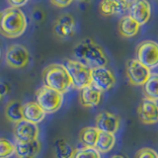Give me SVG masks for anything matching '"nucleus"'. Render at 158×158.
<instances>
[{
	"instance_id": "obj_30",
	"label": "nucleus",
	"mask_w": 158,
	"mask_h": 158,
	"mask_svg": "<svg viewBox=\"0 0 158 158\" xmlns=\"http://www.w3.org/2000/svg\"><path fill=\"white\" fill-rule=\"evenodd\" d=\"M8 2L10 3V5H11L12 7L20 8L24 6V5L28 2V0H8Z\"/></svg>"
},
{
	"instance_id": "obj_19",
	"label": "nucleus",
	"mask_w": 158,
	"mask_h": 158,
	"mask_svg": "<svg viewBox=\"0 0 158 158\" xmlns=\"http://www.w3.org/2000/svg\"><path fill=\"white\" fill-rule=\"evenodd\" d=\"M116 143V136L113 133H109L105 131H99V136L96 142L95 148L100 153L110 152Z\"/></svg>"
},
{
	"instance_id": "obj_33",
	"label": "nucleus",
	"mask_w": 158,
	"mask_h": 158,
	"mask_svg": "<svg viewBox=\"0 0 158 158\" xmlns=\"http://www.w3.org/2000/svg\"><path fill=\"white\" fill-rule=\"evenodd\" d=\"M110 158H125L123 155H118V154H116V155H113L111 156Z\"/></svg>"
},
{
	"instance_id": "obj_8",
	"label": "nucleus",
	"mask_w": 158,
	"mask_h": 158,
	"mask_svg": "<svg viewBox=\"0 0 158 158\" xmlns=\"http://www.w3.org/2000/svg\"><path fill=\"white\" fill-rule=\"evenodd\" d=\"M151 69L143 65L136 58L131 59L127 64L128 82L135 86H143L151 75Z\"/></svg>"
},
{
	"instance_id": "obj_5",
	"label": "nucleus",
	"mask_w": 158,
	"mask_h": 158,
	"mask_svg": "<svg viewBox=\"0 0 158 158\" xmlns=\"http://www.w3.org/2000/svg\"><path fill=\"white\" fill-rule=\"evenodd\" d=\"M36 102L46 114H53L61 108L63 94L44 85L36 93Z\"/></svg>"
},
{
	"instance_id": "obj_12",
	"label": "nucleus",
	"mask_w": 158,
	"mask_h": 158,
	"mask_svg": "<svg viewBox=\"0 0 158 158\" xmlns=\"http://www.w3.org/2000/svg\"><path fill=\"white\" fill-rule=\"evenodd\" d=\"M39 132V127L36 123H30L25 120L15 123L14 135L16 142H27L36 140L38 139Z\"/></svg>"
},
{
	"instance_id": "obj_7",
	"label": "nucleus",
	"mask_w": 158,
	"mask_h": 158,
	"mask_svg": "<svg viewBox=\"0 0 158 158\" xmlns=\"http://www.w3.org/2000/svg\"><path fill=\"white\" fill-rule=\"evenodd\" d=\"M5 61H6L7 65L11 68H24L30 62V52L22 44H11V46L8 47L6 51Z\"/></svg>"
},
{
	"instance_id": "obj_38",
	"label": "nucleus",
	"mask_w": 158,
	"mask_h": 158,
	"mask_svg": "<svg viewBox=\"0 0 158 158\" xmlns=\"http://www.w3.org/2000/svg\"><path fill=\"white\" fill-rule=\"evenodd\" d=\"M0 14H1V13H0Z\"/></svg>"
},
{
	"instance_id": "obj_9",
	"label": "nucleus",
	"mask_w": 158,
	"mask_h": 158,
	"mask_svg": "<svg viewBox=\"0 0 158 158\" xmlns=\"http://www.w3.org/2000/svg\"><path fill=\"white\" fill-rule=\"evenodd\" d=\"M116 83V77L113 71L107 66L92 68V84L99 91L106 92L114 87Z\"/></svg>"
},
{
	"instance_id": "obj_17",
	"label": "nucleus",
	"mask_w": 158,
	"mask_h": 158,
	"mask_svg": "<svg viewBox=\"0 0 158 158\" xmlns=\"http://www.w3.org/2000/svg\"><path fill=\"white\" fill-rule=\"evenodd\" d=\"M42 144L38 139L27 142H16V155L17 157L31 156L35 157L41 151Z\"/></svg>"
},
{
	"instance_id": "obj_37",
	"label": "nucleus",
	"mask_w": 158,
	"mask_h": 158,
	"mask_svg": "<svg viewBox=\"0 0 158 158\" xmlns=\"http://www.w3.org/2000/svg\"><path fill=\"white\" fill-rule=\"evenodd\" d=\"M0 56H1V51H0Z\"/></svg>"
},
{
	"instance_id": "obj_24",
	"label": "nucleus",
	"mask_w": 158,
	"mask_h": 158,
	"mask_svg": "<svg viewBox=\"0 0 158 158\" xmlns=\"http://www.w3.org/2000/svg\"><path fill=\"white\" fill-rule=\"evenodd\" d=\"M99 10L103 16H113V15L123 13L113 0H101L99 4Z\"/></svg>"
},
{
	"instance_id": "obj_6",
	"label": "nucleus",
	"mask_w": 158,
	"mask_h": 158,
	"mask_svg": "<svg viewBox=\"0 0 158 158\" xmlns=\"http://www.w3.org/2000/svg\"><path fill=\"white\" fill-rule=\"evenodd\" d=\"M136 59L149 69L158 67V43L147 40L138 44Z\"/></svg>"
},
{
	"instance_id": "obj_22",
	"label": "nucleus",
	"mask_w": 158,
	"mask_h": 158,
	"mask_svg": "<svg viewBox=\"0 0 158 158\" xmlns=\"http://www.w3.org/2000/svg\"><path fill=\"white\" fill-rule=\"evenodd\" d=\"M76 149L66 139H57L54 143L56 158H73Z\"/></svg>"
},
{
	"instance_id": "obj_23",
	"label": "nucleus",
	"mask_w": 158,
	"mask_h": 158,
	"mask_svg": "<svg viewBox=\"0 0 158 158\" xmlns=\"http://www.w3.org/2000/svg\"><path fill=\"white\" fill-rule=\"evenodd\" d=\"M143 93L148 100L158 101V73H152L143 85Z\"/></svg>"
},
{
	"instance_id": "obj_31",
	"label": "nucleus",
	"mask_w": 158,
	"mask_h": 158,
	"mask_svg": "<svg viewBox=\"0 0 158 158\" xmlns=\"http://www.w3.org/2000/svg\"><path fill=\"white\" fill-rule=\"evenodd\" d=\"M33 17H34V19H35V20H36V21L41 22L42 20L44 18V12L42 11L41 9H38V10H36V11L34 12Z\"/></svg>"
},
{
	"instance_id": "obj_26",
	"label": "nucleus",
	"mask_w": 158,
	"mask_h": 158,
	"mask_svg": "<svg viewBox=\"0 0 158 158\" xmlns=\"http://www.w3.org/2000/svg\"><path fill=\"white\" fill-rule=\"evenodd\" d=\"M73 158H101V153L95 147L82 146L76 149Z\"/></svg>"
},
{
	"instance_id": "obj_36",
	"label": "nucleus",
	"mask_w": 158,
	"mask_h": 158,
	"mask_svg": "<svg viewBox=\"0 0 158 158\" xmlns=\"http://www.w3.org/2000/svg\"><path fill=\"white\" fill-rule=\"evenodd\" d=\"M1 98H2V95H1V93H0V100H1Z\"/></svg>"
},
{
	"instance_id": "obj_1",
	"label": "nucleus",
	"mask_w": 158,
	"mask_h": 158,
	"mask_svg": "<svg viewBox=\"0 0 158 158\" xmlns=\"http://www.w3.org/2000/svg\"><path fill=\"white\" fill-rule=\"evenodd\" d=\"M73 56L76 60L91 68L106 66L108 63V57L104 49L92 39H84L75 44Z\"/></svg>"
},
{
	"instance_id": "obj_3",
	"label": "nucleus",
	"mask_w": 158,
	"mask_h": 158,
	"mask_svg": "<svg viewBox=\"0 0 158 158\" xmlns=\"http://www.w3.org/2000/svg\"><path fill=\"white\" fill-rule=\"evenodd\" d=\"M44 85L61 94L67 93L73 87L72 79L64 64H49L43 71Z\"/></svg>"
},
{
	"instance_id": "obj_13",
	"label": "nucleus",
	"mask_w": 158,
	"mask_h": 158,
	"mask_svg": "<svg viewBox=\"0 0 158 158\" xmlns=\"http://www.w3.org/2000/svg\"><path fill=\"white\" fill-rule=\"evenodd\" d=\"M139 120L145 125H154L158 123V104L155 101L144 98L137 108Z\"/></svg>"
},
{
	"instance_id": "obj_10",
	"label": "nucleus",
	"mask_w": 158,
	"mask_h": 158,
	"mask_svg": "<svg viewBox=\"0 0 158 158\" xmlns=\"http://www.w3.org/2000/svg\"><path fill=\"white\" fill-rule=\"evenodd\" d=\"M128 16L139 25H145L151 16V5L147 0H131L127 8Z\"/></svg>"
},
{
	"instance_id": "obj_15",
	"label": "nucleus",
	"mask_w": 158,
	"mask_h": 158,
	"mask_svg": "<svg viewBox=\"0 0 158 158\" xmlns=\"http://www.w3.org/2000/svg\"><path fill=\"white\" fill-rule=\"evenodd\" d=\"M46 112L39 106L37 102H27L24 104L23 116L25 121L38 125L39 123L44 121V118H46Z\"/></svg>"
},
{
	"instance_id": "obj_34",
	"label": "nucleus",
	"mask_w": 158,
	"mask_h": 158,
	"mask_svg": "<svg viewBox=\"0 0 158 158\" xmlns=\"http://www.w3.org/2000/svg\"><path fill=\"white\" fill-rule=\"evenodd\" d=\"M19 158H35V157H31V156H24V157H19Z\"/></svg>"
},
{
	"instance_id": "obj_25",
	"label": "nucleus",
	"mask_w": 158,
	"mask_h": 158,
	"mask_svg": "<svg viewBox=\"0 0 158 158\" xmlns=\"http://www.w3.org/2000/svg\"><path fill=\"white\" fill-rule=\"evenodd\" d=\"M16 154V144L7 138H0V158H10Z\"/></svg>"
},
{
	"instance_id": "obj_21",
	"label": "nucleus",
	"mask_w": 158,
	"mask_h": 158,
	"mask_svg": "<svg viewBox=\"0 0 158 158\" xmlns=\"http://www.w3.org/2000/svg\"><path fill=\"white\" fill-rule=\"evenodd\" d=\"M98 136L99 130L96 127H86L81 130L80 135H79V139H80V142L83 144V146L95 147Z\"/></svg>"
},
{
	"instance_id": "obj_4",
	"label": "nucleus",
	"mask_w": 158,
	"mask_h": 158,
	"mask_svg": "<svg viewBox=\"0 0 158 158\" xmlns=\"http://www.w3.org/2000/svg\"><path fill=\"white\" fill-rule=\"evenodd\" d=\"M72 79L73 87L82 90L92 84V68L76 59H66L64 63Z\"/></svg>"
},
{
	"instance_id": "obj_27",
	"label": "nucleus",
	"mask_w": 158,
	"mask_h": 158,
	"mask_svg": "<svg viewBox=\"0 0 158 158\" xmlns=\"http://www.w3.org/2000/svg\"><path fill=\"white\" fill-rule=\"evenodd\" d=\"M135 158H158V153L149 147H143L135 154Z\"/></svg>"
},
{
	"instance_id": "obj_20",
	"label": "nucleus",
	"mask_w": 158,
	"mask_h": 158,
	"mask_svg": "<svg viewBox=\"0 0 158 158\" xmlns=\"http://www.w3.org/2000/svg\"><path fill=\"white\" fill-rule=\"evenodd\" d=\"M23 104L19 101H11L5 108V116L7 120L15 123L24 120L23 116Z\"/></svg>"
},
{
	"instance_id": "obj_16",
	"label": "nucleus",
	"mask_w": 158,
	"mask_h": 158,
	"mask_svg": "<svg viewBox=\"0 0 158 158\" xmlns=\"http://www.w3.org/2000/svg\"><path fill=\"white\" fill-rule=\"evenodd\" d=\"M102 92L99 91L94 86H87L81 90L80 103L83 107L92 108L99 105L101 101Z\"/></svg>"
},
{
	"instance_id": "obj_11",
	"label": "nucleus",
	"mask_w": 158,
	"mask_h": 158,
	"mask_svg": "<svg viewBox=\"0 0 158 158\" xmlns=\"http://www.w3.org/2000/svg\"><path fill=\"white\" fill-rule=\"evenodd\" d=\"M76 31V22L70 14H63L59 17L53 25L54 35L62 40L70 39Z\"/></svg>"
},
{
	"instance_id": "obj_32",
	"label": "nucleus",
	"mask_w": 158,
	"mask_h": 158,
	"mask_svg": "<svg viewBox=\"0 0 158 158\" xmlns=\"http://www.w3.org/2000/svg\"><path fill=\"white\" fill-rule=\"evenodd\" d=\"M8 92V89H7V86L5 85L3 83H0V93H1V95L3 96L4 94H6Z\"/></svg>"
},
{
	"instance_id": "obj_28",
	"label": "nucleus",
	"mask_w": 158,
	"mask_h": 158,
	"mask_svg": "<svg viewBox=\"0 0 158 158\" xmlns=\"http://www.w3.org/2000/svg\"><path fill=\"white\" fill-rule=\"evenodd\" d=\"M116 3V5L121 9V11L123 12L125 10H127L130 6V4L131 2V0H113Z\"/></svg>"
},
{
	"instance_id": "obj_35",
	"label": "nucleus",
	"mask_w": 158,
	"mask_h": 158,
	"mask_svg": "<svg viewBox=\"0 0 158 158\" xmlns=\"http://www.w3.org/2000/svg\"><path fill=\"white\" fill-rule=\"evenodd\" d=\"M77 1H79V2H83V1H86V0H77Z\"/></svg>"
},
{
	"instance_id": "obj_14",
	"label": "nucleus",
	"mask_w": 158,
	"mask_h": 158,
	"mask_svg": "<svg viewBox=\"0 0 158 158\" xmlns=\"http://www.w3.org/2000/svg\"><path fill=\"white\" fill-rule=\"evenodd\" d=\"M121 127V120L115 114L110 112H102L96 117V127L100 131L115 133Z\"/></svg>"
},
{
	"instance_id": "obj_29",
	"label": "nucleus",
	"mask_w": 158,
	"mask_h": 158,
	"mask_svg": "<svg viewBox=\"0 0 158 158\" xmlns=\"http://www.w3.org/2000/svg\"><path fill=\"white\" fill-rule=\"evenodd\" d=\"M73 0H51V2L58 8H65L72 3Z\"/></svg>"
},
{
	"instance_id": "obj_18",
	"label": "nucleus",
	"mask_w": 158,
	"mask_h": 158,
	"mask_svg": "<svg viewBox=\"0 0 158 158\" xmlns=\"http://www.w3.org/2000/svg\"><path fill=\"white\" fill-rule=\"evenodd\" d=\"M140 26L130 16H123L118 23V31L123 37L132 38L137 35Z\"/></svg>"
},
{
	"instance_id": "obj_2",
	"label": "nucleus",
	"mask_w": 158,
	"mask_h": 158,
	"mask_svg": "<svg viewBox=\"0 0 158 158\" xmlns=\"http://www.w3.org/2000/svg\"><path fill=\"white\" fill-rule=\"evenodd\" d=\"M27 18L20 8H6L0 14V34L9 39L18 38L27 29Z\"/></svg>"
}]
</instances>
